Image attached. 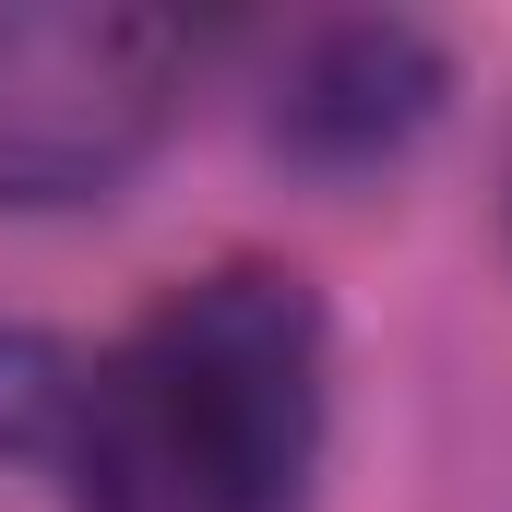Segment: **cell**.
<instances>
[{"label": "cell", "mask_w": 512, "mask_h": 512, "mask_svg": "<svg viewBox=\"0 0 512 512\" xmlns=\"http://www.w3.org/2000/svg\"><path fill=\"white\" fill-rule=\"evenodd\" d=\"M334 429V322L286 262H215L167 286L60 405L84 512H298Z\"/></svg>", "instance_id": "1"}, {"label": "cell", "mask_w": 512, "mask_h": 512, "mask_svg": "<svg viewBox=\"0 0 512 512\" xmlns=\"http://www.w3.org/2000/svg\"><path fill=\"white\" fill-rule=\"evenodd\" d=\"M179 84H191V24L167 12L120 0L0 12V203L24 215L108 203L179 120Z\"/></svg>", "instance_id": "2"}, {"label": "cell", "mask_w": 512, "mask_h": 512, "mask_svg": "<svg viewBox=\"0 0 512 512\" xmlns=\"http://www.w3.org/2000/svg\"><path fill=\"white\" fill-rule=\"evenodd\" d=\"M441 108V48L417 24H322L274 84V143L310 167H370Z\"/></svg>", "instance_id": "3"}]
</instances>
